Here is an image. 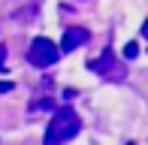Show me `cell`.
Returning <instances> with one entry per match:
<instances>
[{
  "instance_id": "cell-1",
  "label": "cell",
  "mask_w": 148,
  "mask_h": 145,
  "mask_svg": "<svg viewBox=\"0 0 148 145\" xmlns=\"http://www.w3.org/2000/svg\"><path fill=\"white\" fill-rule=\"evenodd\" d=\"M79 130H82V118L76 115V109L60 106L55 115H51L49 127H45V139L42 145H66L70 139H76Z\"/></svg>"
},
{
  "instance_id": "cell-2",
  "label": "cell",
  "mask_w": 148,
  "mask_h": 145,
  "mask_svg": "<svg viewBox=\"0 0 148 145\" xmlns=\"http://www.w3.org/2000/svg\"><path fill=\"white\" fill-rule=\"evenodd\" d=\"M58 57H60V49L45 36H36L30 42V49H27V64L36 67V70H45L51 64H58Z\"/></svg>"
},
{
  "instance_id": "cell-3",
  "label": "cell",
  "mask_w": 148,
  "mask_h": 145,
  "mask_svg": "<svg viewBox=\"0 0 148 145\" xmlns=\"http://www.w3.org/2000/svg\"><path fill=\"white\" fill-rule=\"evenodd\" d=\"M91 70L97 72V76H103V79H112V82H121V79L127 76L124 67L118 64V57H115V51H112V49H106L103 55L91 64Z\"/></svg>"
},
{
  "instance_id": "cell-4",
  "label": "cell",
  "mask_w": 148,
  "mask_h": 145,
  "mask_svg": "<svg viewBox=\"0 0 148 145\" xmlns=\"http://www.w3.org/2000/svg\"><path fill=\"white\" fill-rule=\"evenodd\" d=\"M88 39H91V34H88L85 27H70V30L64 34V39H60L58 49H60V51H76L79 45H85Z\"/></svg>"
},
{
  "instance_id": "cell-5",
  "label": "cell",
  "mask_w": 148,
  "mask_h": 145,
  "mask_svg": "<svg viewBox=\"0 0 148 145\" xmlns=\"http://www.w3.org/2000/svg\"><path fill=\"white\" fill-rule=\"evenodd\" d=\"M36 12H39V3H30V6H24V9H18L12 18H36Z\"/></svg>"
},
{
  "instance_id": "cell-6",
  "label": "cell",
  "mask_w": 148,
  "mask_h": 145,
  "mask_svg": "<svg viewBox=\"0 0 148 145\" xmlns=\"http://www.w3.org/2000/svg\"><path fill=\"white\" fill-rule=\"evenodd\" d=\"M136 55H139V45H136V42H127V45H124V57H130V61H133Z\"/></svg>"
},
{
  "instance_id": "cell-7",
  "label": "cell",
  "mask_w": 148,
  "mask_h": 145,
  "mask_svg": "<svg viewBox=\"0 0 148 145\" xmlns=\"http://www.w3.org/2000/svg\"><path fill=\"white\" fill-rule=\"evenodd\" d=\"M12 88H15V85H12V82H0V94H9Z\"/></svg>"
},
{
  "instance_id": "cell-8",
  "label": "cell",
  "mask_w": 148,
  "mask_h": 145,
  "mask_svg": "<svg viewBox=\"0 0 148 145\" xmlns=\"http://www.w3.org/2000/svg\"><path fill=\"white\" fill-rule=\"evenodd\" d=\"M3 64H6V45H0V70H3Z\"/></svg>"
},
{
  "instance_id": "cell-9",
  "label": "cell",
  "mask_w": 148,
  "mask_h": 145,
  "mask_svg": "<svg viewBox=\"0 0 148 145\" xmlns=\"http://www.w3.org/2000/svg\"><path fill=\"white\" fill-rule=\"evenodd\" d=\"M127 145H133V142H127Z\"/></svg>"
}]
</instances>
